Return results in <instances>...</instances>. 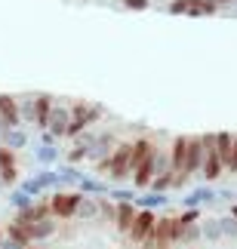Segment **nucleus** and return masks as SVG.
<instances>
[{
	"mask_svg": "<svg viewBox=\"0 0 237 249\" xmlns=\"http://www.w3.org/2000/svg\"><path fill=\"white\" fill-rule=\"evenodd\" d=\"M18 188H22L28 197H34V200H37V197H40L46 188H55V191H62V188H65V181L59 178V172H55V169H40V172H34L31 178H25Z\"/></svg>",
	"mask_w": 237,
	"mask_h": 249,
	"instance_id": "nucleus-1",
	"label": "nucleus"
},
{
	"mask_svg": "<svg viewBox=\"0 0 237 249\" xmlns=\"http://www.w3.org/2000/svg\"><path fill=\"white\" fill-rule=\"evenodd\" d=\"M129 157H132V145H120L114 154H111L105 163H99V166L105 169L111 178L120 181V178H129V176H132V160H129Z\"/></svg>",
	"mask_w": 237,
	"mask_h": 249,
	"instance_id": "nucleus-2",
	"label": "nucleus"
},
{
	"mask_svg": "<svg viewBox=\"0 0 237 249\" xmlns=\"http://www.w3.org/2000/svg\"><path fill=\"white\" fill-rule=\"evenodd\" d=\"M80 191H74V194H68V191H55L53 200H50V215L53 218H74L77 215V206H80Z\"/></svg>",
	"mask_w": 237,
	"mask_h": 249,
	"instance_id": "nucleus-3",
	"label": "nucleus"
},
{
	"mask_svg": "<svg viewBox=\"0 0 237 249\" xmlns=\"http://www.w3.org/2000/svg\"><path fill=\"white\" fill-rule=\"evenodd\" d=\"M154 225H157V215L151 213V209H139L136 213V218H132V225H129V231H127V237L132 243H145L148 237H151V231H154Z\"/></svg>",
	"mask_w": 237,
	"mask_h": 249,
	"instance_id": "nucleus-4",
	"label": "nucleus"
},
{
	"mask_svg": "<svg viewBox=\"0 0 237 249\" xmlns=\"http://www.w3.org/2000/svg\"><path fill=\"white\" fill-rule=\"evenodd\" d=\"M68 126H71V108L68 105H53L43 129H50L53 139H62V136H68Z\"/></svg>",
	"mask_w": 237,
	"mask_h": 249,
	"instance_id": "nucleus-5",
	"label": "nucleus"
},
{
	"mask_svg": "<svg viewBox=\"0 0 237 249\" xmlns=\"http://www.w3.org/2000/svg\"><path fill=\"white\" fill-rule=\"evenodd\" d=\"M203 166V142L201 139H194V136H188V157H185V181L188 176H194V172H201Z\"/></svg>",
	"mask_w": 237,
	"mask_h": 249,
	"instance_id": "nucleus-6",
	"label": "nucleus"
},
{
	"mask_svg": "<svg viewBox=\"0 0 237 249\" xmlns=\"http://www.w3.org/2000/svg\"><path fill=\"white\" fill-rule=\"evenodd\" d=\"M0 142H3L6 151H22L28 145V132L22 126H3L0 129Z\"/></svg>",
	"mask_w": 237,
	"mask_h": 249,
	"instance_id": "nucleus-7",
	"label": "nucleus"
},
{
	"mask_svg": "<svg viewBox=\"0 0 237 249\" xmlns=\"http://www.w3.org/2000/svg\"><path fill=\"white\" fill-rule=\"evenodd\" d=\"M59 157H62L59 145H37L34 148V160L40 163V169H55L59 166Z\"/></svg>",
	"mask_w": 237,
	"mask_h": 249,
	"instance_id": "nucleus-8",
	"label": "nucleus"
},
{
	"mask_svg": "<svg viewBox=\"0 0 237 249\" xmlns=\"http://www.w3.org/2000/svg\"><path fill=\"white\" fill-rule=\"evenodd\" d=\"M213 200H216V191L203 185V188H194L191 194L182 197V209H201L203 203H213Z\"/></svg>",
	"mask_w": 237,
	"mask_h": 249,
	"instance_id": "nucleus-9",
	"label": "nucleus"
},
{
	"mask_svg": "<svg viewBox=\"0 0 237 249\" xmlns=\"http://www.w3.org/2000/svg\"><path fill=\"white\" fill-rule=\"evenodd\" d=\"M55 234V218H43V222H34V225H28V237H31V243H40L46 240V237H53Z\"/></svg>",
	"mask_w": 237,
	"mask_h": 249,
	"instance_id": "nucleus-10",
	"label": "nucleus"
},
{
	"mask_svg": "<svg viewBox=\"0 0 237 249\" xmlns=\"http://www.w3.org/2000/svg\"><path fill=\"white\" fill-rule=\"evenodd\" d=\"M169 203V197L166 194H154V191H148V194H139L136 197V209H151V213H154V209H164Z\"/></svg>",
	"mask_w": 237,
	"mask_h": 249,
	"instance_id": "nucleus-11",
	"label": "nucleus"
},
{
	"mask_svg": "<svg viewBox=\"0 0 237 249\" xmlns=\"http://www.w3.org/2000/svg\"><path fill=\"white\" fill-rule=\"evenodd\" d=\"M0 114H3V120L9 126H22V123H18V102L13 95H0Z\"/></svg>",
	"mask_w": 237,
	"mask_h": 249,
	"instance_id": "nucleus-12",
	"label": "nucleus"
},
{
	"mask_svg": "<svg viewBox=\"0 0 237 249\" xmlns=\"http://www.w3.org/2000/svg\"><path fill=\"white\" fill-rule=\"evenodd\" d=\"M139 209L132 206V203H117V218H114V225H117V231L127 234L129 231V225H132V218H136Z\"/></svg>",
	"mask_w": 237,
	"mask_h": 249,
	"instance_id": "nucleus-13",
	"label": "nucleus"
},
{
	"mask_svg": "<svg viewBox=\"0 0 237 249\" xmlns=\"http://www.w3.org/2000/svg\"><path fill=\"white\" fill-rule=\"evenodd\" d=\"M77 218L83 222H92V218H99V197H80V206H77Z\"/></svg>",
	"mask_w": 237,
	"mask_h": 249,
	"instance_id": "nucleus-14",
	"label": "nucleus"
},
{
	"mask_svg": "<svg viewBox=\"0 0 237 249\" xmlns=\"http://www.w3.org/2000/svg\"><path fill=\"white\" fill-rule=\"evenodd\" d=\"M18 123H22V126H31V123H37V99L18 102Z\"/></svg>",
	"mask_w": 237,
	"mask_h": 249,
	"instance_id": "nucleus-15",
	"label": "nucleus"
},
{
	"mask_svg": "<svg viewBox=\"0 0 237 249\" xmlns=\"http://www.w3.org/2000/svg\"><path fill=\"white\" fill-rule=\"evenodd\" d=\"M9 206H13L16 213H28V209L34 206V197H28L22 188H16V191H9Z\"/></svg>",
	"mask_w": 237,
	"mask_h": 249,
	"instance_id": "nucleus-16",
	"label": "nucleus"
},
{
	"mask_svg": "<svg viewBox=\"0 0 237 249\" xmlns=\"http://www.w3.org/2000/svg\"><path fill=\"white\" fill-rule=\"evenodd\" d=\"M55 172H59V178L65 181V185H68V181H74V185H77V181L83 178V172H80L77 166H71V163H59V166H55Z\"/></svg>",
	"mask_w": 237,
	"mask_h": 249,
	"instance_id": "nucleus-17",
	"label": "nucleus"
},
{
	"mask_svg": "<svg viewBox=\"0 0 237 249\" xmlns=\"http://www.w3.org/2000/svg\"><path fill=\"white\" fill-rule=\"evenodd\" d=\"M136 191L132 188H111L108 191V200H114V203H136Z\"/></svg>",
	"mask_w": 237,
	"mask_h": 249,
	"instance_id": "nucleus-18",
	"label": "nucleus"
},
{
	"mask_svg": "<svg viewBox=\"0 0 237 249\" xmlns=\"http://www.w3.org/2000/svg\"><path fill=\"white\" fill-rule=\"evenodd\" d=\"M222 237V228H219V222H216V218H206V222L201 225V240H219Z\"/></svg>",
	"mask_w": 237,
	"mask_h": 249,
	"instance_id": "nucleus-19",
	"label": "nucleus"
},
{
	"mask_svg": "<svg viewBox=\"0 0 237 249\" xmlns=\"http://www.w3.org/2000/svg\"><path fill=\"white\" fill-rule=\"evenodd\" d=\"M197 240H201V225H182L179 243H197Z\"/></svg>",
	"mask_w": 237,
	"mask_h": 249,
	"instance_id": "nucleus-20",
	"label": "nucleus"
},
{
	"mask_svg": "<svg viewBox=\"0 0 237 249\" xmlns=\"http://www.w3.org/2000/svg\"><path fill=\"white\" fill-rule=\"evenodd\" d=\"M80 160H87V145H74V148L68 151V163H71V166H77Z\"/></svg>",
	"mask_w": 237,
	"mask_h": 249,
	"instance_id": "nucleus-21",
	"label": "nucleus"
},
{
	"mask_svg": "<svg viewBox=\"0 0 237 249\" xmlns=\"http://www.w3.org/2000/svg\"><path fill=\"white\" fill-rule=\"evenodd\" d=\"M0 249H25L22 243H16V240H9V237H3V243H0Z\"/></svg>",
	"mask_w": 237,
	"mask_h": 249,
	"instance_id": "nucleus-22",
	"label": "nucleus"
},
{
	"mask_svg": "<svg viewBox=\"0 0 237 249\" xmlns=\"http://www.w3.org/2000/svg\"><path fill=\"white\" fill-rule=\"evenodd\" d=\"M127 6H129V9H145L148 0H127Z\"/></svg>",
	"mask_w": 237,
	"mask_h": 249,
	"instance_id": "nucleus-23",
	"label": "nucleus"
},
{
	"mask_svg": "<svg viewBox=\"0 0 237 249\" xmlns=\"http://www.w3.org/2000/svg\"><path fill=\"white\" fill-rule=\"evenodd\" d=\"M231 218H234V222H237V206H231Z\"/></svg>",
	"mask_w": 237,
	"mask_h": 249,
	"instance_id": "nucleus-24",
	"label": "nucleus"
},
{
	"mask_svg": "<svg viewBox=\"0 0 237 249\" xmlns=\"http://www.w3.org/2000/svg\"><path fill=\"white\" fill-rule=\"evenodd\" d=\"M25 249H40V246H34V243H31V246H25Z\"/></svg>",
	"mask_w": 237,
	"mask_h": 249,
	"instance_id": "nucleus-25",
	"label": "nucleus"
},
{
	"mask_svg": "<svg viewBox=\"0 0 237 249\" xmlns=\"http://www.w3.org/2000/svg\"><path fill=\"white\" fill-rule=\"evenodd\" d=\"M3 237H6V234H3V231H0V243H3Z\"/></svg>",
	"mask_w": 237,
	"mask_h": 249,
	"instance_id": "nucleus-26",
	"label": "nucleus"
},
{
	"mask_svg": "<svg viewBox=\"0 0 237 249\" xmlns=\"http://www.w3.org/2000/svg\"><path fill=\"white\" fill-rule=\"evenodd\" d=\"M3 188H6V185H3V178H0V191H3Z\"/></svg>",
	"mask_w": 237,
	"mask_h": 249,
	"instance_id": "nucleus-27",
	"label": "nucleus"
},
{
	"mask_svg": "<svg viewBox=\"0 0 237 249\" xmlns=\"http://www.w3.org/2000/svg\"><path fill=\"white\" fill-rule=\"evenodd\" d=\"M0 129H3V126H0Z\"/></svg>",
	"mask_w": 237,
	"mask_h": 249,
	"instance_id": "nucleus-28",
	"label": "nucleus"
}]
</instances>
